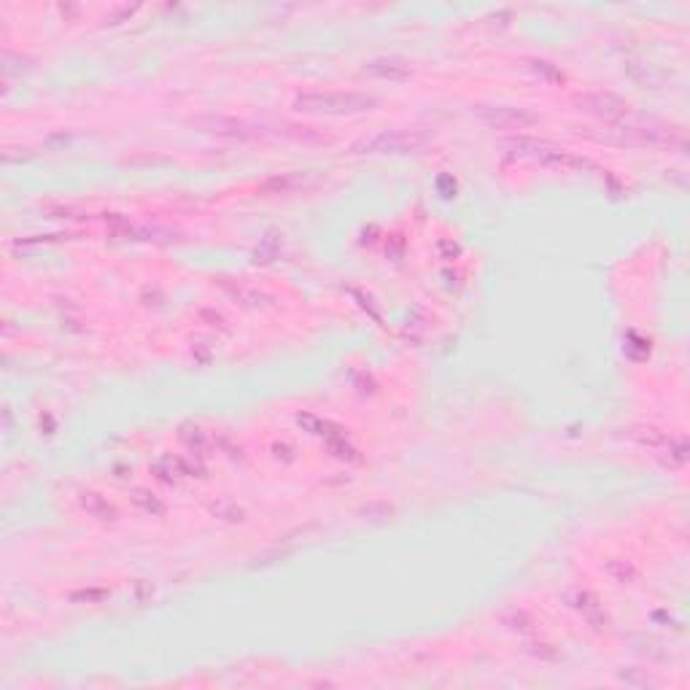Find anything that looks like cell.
Listing matches in <instances>:
<instances>
[{"instance_id":"obj_1","label":"cell","mask_w":690,"mask_h":690,"mask_svg":"<svg viewBox=\"0 0 690 690\" xmlns=\"http://www.w3.org/2000/svg\"><path fill=\"white\" fill-rule=\"evenodd\" d=\"M378 106L375 95L367 92H303L294 98V111L300 114H322V117H356L367 114Z\"/></svg>"},{"instance_id":"obj_2","label":"cell","mask_w":690,"mask_h":690,"mask_svg":"<svg viewBox=\"0 0 690 690\" xmlns=\"http://www.w3.org/2000/svg\"><path fill=\"white\" fill-rule=\"evenodd\" d=\"M426 146V135L418 130H383L353 146L359 154H413Z\"/></svg>"},{"instance_id":"obj_3","label":"cell","mask_w":690,"mask_h":690,"mask_svg":"<svg viewBox=\"0 0 690 690\" xmlns=\"http://www.w3.org/2000/svg\"><path fill=\"white\" fill-rule=\"evenodd\" d=\"M475 117L491 130H528L539 125V117L520 106H478Z\"/></svg>"},{"instance_id":"obj_4","label":"cell","mask_w":690,"mask_h":690,"mask_svg":"<svg viewBox=\"0 0 690 690\" xmlns=\"http://www.w3.org/2000/svg\"><path fill=\"white\" fill-rule=\"evenodd\" d=\"M577 103L583 106L585 114H591L607 125H623L629 117V106L610 92H588V95H580Z\"/></svg>"},{"instance_id":"obj_5","label":"cell","mask_w":690,"mask_h":690,"mask_svg":"<svg viewBox=\"0 0 690 690\" xmlns=\"http://www.w3.org/2000/svg\"><path fill=\"white\" fill-rule=\"evenodd\" d=\"M361 73L369 79H380V81H407L413 76V62H407L402 57H375L369 62H364Z\"/></svg>"},{"instance_id":"obj_6","label":"cell","mask_w":690,"mask_h":690,"mask_svg":"<svg viewBox=\"0 0 690 690\" xmlns=\"http://www.w3.org/2000/svg\"><path fill=\"white\" fill-rule=\"evenodd\" d=\"M194 125L208 133V135H216V138H235V141H246V138H254V130L235 119V117H202V119H194Z\"/></svg>"},{"instance_id":"obj_7","label":"cell","mask_w":690,"mask_h":690,"mask_svg":"<svg viewBox=\"0 0 690 690\" xmlns=\"http://www.w3.org/2000/svg\"><path fill=\"white\" fill-rule=\"evenodd\" d=\"M566 604L577 612V615H583L591 626H599V623H604L607 620V615H604V610H601V604H599V599L593 596V593H588V591H583V588H572V591H566Z\"/></svg>"},{"instance_id":"obj_8","label":"cell","mask_w":690,"mask_h":690,"mask_svg":"<svg viewBox=\"0 0 690 690\" xmlns=\"http://www.w3.org/2000/svg\"><path fill=\"white\" fill-rule=\"evenodd\" d=\"M76 499H79V508L87 518H95L100 523H114L119 518L117 508L106 497H100L98 491H79Z\"/></svg>"},{"instance_id":"obj_9","label":"cell","mask_w":690,"mask_h":690,"mask_svg":"<svg viewBox=\"0 0 690 690\" xmlns=\"http://www.w3.org/2000/svg\"><path fill=\"white\" fill-rule=\"evenodd\" d=\"M154 472H157L160 480H165V483H171V486H178V483L194 478L189 462L181 459V456H171V453H165V456H160V459L154 462Z\"/></svg>"},{"instance_id":"obj_10","label":"cell","mask_w":690,"mask_h":690,"mask_svg":"<svg viewBox=\"0 0 690 690\" xmlns=\"http://www.w3.org/2000/svg\"><path fill=\"white\" fill-rule=\"evenodd\" d=\"M133 502H135L144 513H149V516H163V513H165V505H163L160 499H154V494H149V491H144V489H135V491H133Z\"/></svg>"}]
</instances>
